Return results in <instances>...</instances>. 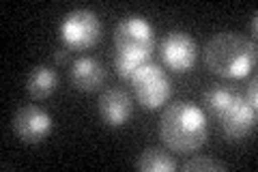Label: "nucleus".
Masks as SVG:
<instances>
[{
  "mask_svg": "<svg viewBox=\"0 0 258 172\" xmlns=\"http://www.w3.org/2000/svg\"><path fill=\"white\" fill-rule=\"evenodd\" d=\"M129 82L134 84L136 99H138L142 108H147V110L161 108L172 95V84H170V80H168L166 71L153 63L142 65Z\"/></svg>",
  "mask_w": 258,
  "mask_h": 172,
  "instance_id": "obj_3",
  "label": "nucleus"
},
{
  "mask_svg": "<svg viewBox=\"0 0 258 172\" xmlns=\"http://www.w3.org/2000/svg\"><path fill=\"white\" fill-rule=\"evenodd\" d=\"M205 65L222 78H245L256 65V45L239 32H217L205 47Z\"/></svg>",
  "mask_w": 258,
  "mask_h": 172,
  "instance_id": "obj_2",
  "label": "nucleus"
},
{
  "mask_svg": "<svg viewBox=\"0 0 258 172\" xmlns=\"http://www.w3.org/2000/svg\"><path fill=\"white\" fill-rule=\"evenodd\" d=\"M54 59L58 61V63H64V61H67V50H64V47H62V50H58V52L54 54Z\"/></svg>",
  "mask_w": 258,
  "mask_h": 172,
  "instance_id": "obj_17",
  "label": "nucleus"
},
{
  "mask_svg": "<svg viewBox=\"0 0 258 172\" xmlns=\"http://www.w3.org/2000/svg\"><path fill=\"white\" fill-rule=\"evenodd\" d=\"M71 80L80 91H97L106 80V69L93 56H80L71 65Z\"/></svg>",
  "mask_w": 258,
  "mask_h": 172,
  "instance_id": "obj_10",
  "label": "nucleus"
},
{
  "mask_svg": "<svg viewBox=\"0 0 258 172\" xmlns=\"http://www.w3.org/2000/svg\"><path fill=\"white\" fill-rule=\"evenodd\" d=\"M198 56V47L196 41H194L187 32L174 30L170 35H166V39L161 41V59L164 65L172 71H189L196 63Z\"/></svg>",
  "mask_w": 258,
  "mask_h": 172,
  "instance_id": "obj_6",
  "label": "nucleus"
},
{
  "mask_svg": "<svg viewBox=\"0 0 258 172\" xmlns=\"http://www.w3.org/2000/svg\"><path fill=\"white\" fill-rule=\"evenodd\" d=\"M183 170L185 172H203V170H228L224 161H217V159H209V157H196V159H189L187 163H183Z\"/></svg>",
  "mask_w": 258,
  "mask_h": 172,
  "instance_id": "obj_15",
  "label": "nucleus"
},
{
  "mask_svg": "<svg viewBox=\"0 0 258 172\" xmlns=\"http://www.w3.org/2000/svg\"><path fill=\"white\" fill-rule=\"evenodd\" d=\"M149 61H151V56H136V54H120V52H116V56H114V69L118 71L120 78L132 80L134 73L138 71L142 65H147Z\"/></svg>",
  "mask_w": 258,
  "mask_h": 172,
  "instance_id": "obj_14",
  "label": "nucleus"
},
{
  "mask_svg": "<svg viewBox=\"0 0 258 172\" xmlns=\"http://www.w3.org/2000/svg\"><path fill=\"white\" fill-rule=\"evenodd\" d=\"M56 84H58V76H56V71L52 67H45V65L32 67L26 76V91L35 99L50 97L56 91Z\"/></svg>",
  "mask_w": 258,
  "mask_h": 172,
  "instance_id": "obj_11",
  "label": "nucleus"
},
{
  "mask_svg": "<svg viewBox=\"0 0 258 172\" xmlns=\"http://www.w3.org/2000/svg\"><path fill=\"white\" fill-rule=\"evenodd\" d=\"M237 97H239V93L230 91V88L215 86V88H211V91H207L205 101H207V108L211 110V114H215V117L220 119L232 108V103L237 101Z\"/></svg>",
  "mask_w": 258,
  "mask_h": 172,
  "instance_id": "obj_13",
  "label": "nucleus"
},
{
  "mask_svg": "<svg viewBox=\"0 0 258 172\" xmlns=\"http://www.w3.org/2000/svg\"><path fill=\"white\" fill-rule=\"evenodd\" d=\"M258 15L256 13H252V18H249V26H252V35H256V26H258Z\"/></svg>",
  "mask_w": 258,
  "mask_h": 172,
  "instance_id": "obj_18",
  "label": "nucleus"
},
{
  "mask_svg": "<svg viewBox=\"0 0 258 172\" xmlns=\"http://www.w3.org/2000/svg\"><path fill=\"white\" fill-rule=\"evenodd\" d=\"M220 125L228 140H241L256 127V110L243 101V95H239L232 108L220 117Z\"/></svg>",
  "mask_w": 258,
  "mask_h": 172,
  "instance_id": "obj_8",
  "label": "nucleus"
},
{
  "mask_svg": "<svg viewBox=\"0 0 258 172\" xmlns=\"http://www.w3.org/2000/svg\"><path fill=\"white\" fill-rule=\"evenodd\" d=\"M114 45L120 54H136V56H151L155 45V32L151 24L140 15H127L118 22L114 30Z\"/></svg>",
  "mask_w": 258,
  "mask_h": 172,
  "instance_id": "obj_5",
  "label": "nucleus"
},
{
  "mask_svg": "<svg viewBox=\"0 0 258 172\" xmlns=\"http://www.w3.org/2000/svg\"><path fill=\"white\" fill-rule=\"evenodd\" d=\"M243 101L249 105V108H254V110H256V80H252V82H249V86L245 88Z\"/></svg>",
  "mask_w": 258,
  "mask_h": 172,
  "instance_id": "obj_16",
  "label": "nucleus"
},
{
  "mask_svg": "<svg viewBox=\"0 0 258 172\" xmlns=\"http://www.w3.org/2000/svg\"><path fill=\"white\" fill-rule=\"evenodd\" d=\"M138 168L142 172H172L176 170V163L164 149H147L140 155Z\"/></svg>",
  "mask_w": 258,
  "mask_h": 172,
  "instance_id": "obj_12",
  "label": "nucleus"
},
{
  "mask_svg": "<svg viewBox=\"0 0 258 172\" xmlns=\"http://www.w3.org/2000/svg\"><path fill=\"white\" fill-rule=\"evenodd\" d=\"M58 35L62 43L71 50H88L101 37V22L88 9L69 11L58 26Z\"/></svg>",
  "mask_w": 258,
  "mask_h": 172,
  "instance_id": "obj_4",
  "label": "nucleus"
},
{
  "mask_svg": "<svg viewBox=\"0 0 258 172\" xmlns=\"http://www.w3.org/2000/svg\"><path fill=\"white\" fill-rule=\"evenodd\" d=\"M159 136L176 153L198 151L209 136L205 112L189 101L170 103L159 121Z\"/></svg>",
  "mask_w": 258,
  "mask_h": 172,
  "instance_id": "obj_1",
  "label": "nucleus"
},
{
  "mask_svg": "<svg viewBox=\"0 0 258 172\" xmlns=\"http://www.w3.org/2000/svg\"><path fill=\"white\" fill-rule=\"evenodd\" d=\"M13 129L20 140L28 144L43 142L52 132V117L39 105H24L15 112Z\"/></svg>",
  "mask_w": 258,
  "mask_h": 172,
  "instance_id": "obj_7",
  "label": "nucleus"
},
{
  "mask_svg": "<svg viewBox=\"0 0 258 172\" xmlns=\"http://www.w3.org/2000/svg\"><path fill=\"white\" fill-rule=\"evenodd\" d=\"M134 114V101L120 88H110L99 99V117L110 127H123Z\"/></svg>",
  "mask_w": 258,
  "mask_h": 172,
  "instance_id": "obj_9",
  "label": "nucleus"
}]
</instances>
